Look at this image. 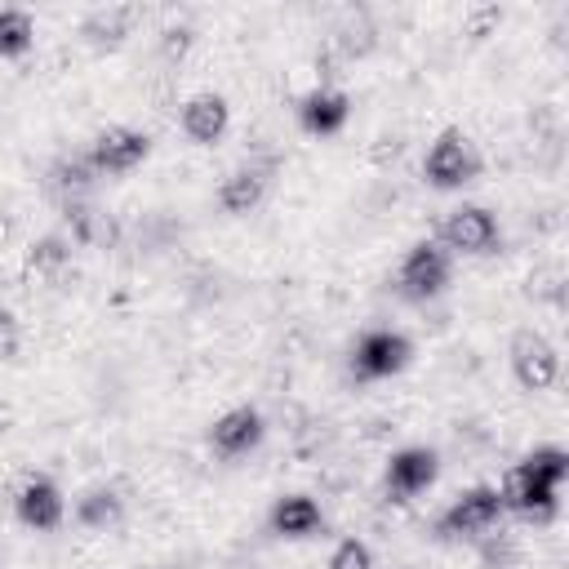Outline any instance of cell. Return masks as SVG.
I'll return each mask as SVG.
<instances>
[{
	"label": "cell",
	"mask_w": 569,
	"mask_h": 569,
	"mask_svg": "<svg viewBox=\"0 0 569 569\" xmlns=\"http://www.w3.org/2000/svg\"><path fill=\"white\" fill-rule=\"evenodd\" d=\"M0 422H4V409H0Z\"/></svg>",
	"instance_id": "obj_25"
},
{
	"label": "cell",
	"mask_w": 569,
	"mask_h": 569,
	"mask_svg": "<svg viewBox=\"0 0 569 569\" xmlns=\"http://www.w3.org/2000/svg\"><path fill=\"white\" fill-rule=\"evenodd\" d=\"M267 182H271V164H253V160H249V164H240V169H231V173L222 178L218 204H222L227 213H249V209L262 204Z\"/></svg>",
	"instance_id": "obj_14"
},
{
	"label": "cell",
	"mask_w": 569,
	"mask_h": 569,
	"mask_svg": "<svg viewBox=\"0 0 569 569\" xmlns=\"http://www.w3.org/2000/svg\"><path fill=\"white\" fill-rule=\"evenodd\" d=\"M262 413L253 409V405H236V409H227L222 418H213V427H209V449L218 453V458H244L249 449H258L262 445Z\"/></svg>",
	"instance_id": "obj_9"
},
{
	"label": "cell",
	"mask_w": 569,
	"mask_h": 569,
	"mask_svg": "<svg viewBox=\"0 0 569 569\" xmlns=\"http://www.w3.org/2000/svg\"><path fill=\"white\" fill-rule=\"evenodd\" d=\"M160 49H164L169 58H182V53L191 49V27H164V40H160Z\"/></svg>",
	"instance_id": "obj_23"
},
{
	"label": "cell",
	"mask_w": 569,
	"mask_h": 569,
	"mask_svg": "<svg viewBox=\"0 0 569 569\" xmlns=\"http://www.w3.org/2000/svg\"><path fill=\"white\" fill-rule=\"evenodd\" d=\"M498 520H502L498 485H471L467 493H458V498L445 507V516L436 520V533H440V538H449V542L485 538Z\"/></svg>",
	"instance_id": "obj_2"
},
{
	"label": "cell",
	"mask_w": 569,
	"mask_h": 569,
	"mask_svg": "<svg viewBox=\"0 0 569 569\" xmlns=\"http://www.w3.org/2000/svg\"><path fill=\"white\" fill-rule=\"evenodd\" d=\"M520 467H525L533 480H542V485L560 489V485H565V476H569V453H565L560 445H538V449H529V453L520 458Z\"/></svg>",
	"instance_id": "obj_18"
},
{
	"label": "cell",
	"mask_w": 569,
	"mask_h": 569,
	"mask_svg": "<svg viewBox=\"0 0 569 569\" xmlns=\"http://www.w3.org/2000/svg\"><path fill=\"white\" fill-rule=\"evenodd\" d=\"M476 173H480V151H476V142H471L462 129H445V133L427 147L422 178H427L436 191L467 187V182H476Z\"/></svg>",
	"instance_id": "obj_1"
},
{
	"label": "cell",
	"mask_w": 569,
	"mask_h": 569,
	"mask_svg": "<svg viewBox=\"0 0 569 569\" xmlns=\"http://www.w3.org/2000/svg\"><path fill=\"white\" fill-rule=\"evenodd\" d=\"M453 276V262H449V249H440L436 240H418L405 258H400V271H396V293L409 298V302H427L436 293H445Z\"/></svg>",
	"instance_id": "obj_3"
},
{
	"label": "cell",
	"mask_w": 569,
	"mask_h": 569,
	"mask_svg": "<svg viewBox=\"0 0 569 569\" xmlns=\"http://www.w3.org/2000/svg\"><path fill=\"white\" fill-rule=\"evenodd\" d=\"M178 120H182V133H187L191 142L209 147V142H218V138L227 133L231 107H227L222 93H196V98L182 102V116H178Z\"/></svg>",
	"instance_id": "obj_13"
},
{
	"label": "cell",
	"mask_w": 569,
	"mask_h": 569,
	"mask_svg": "<svg viewBox=\"0 0 569 569\" xmlns=\"http://www.w3.org/2000/svg\"><path fill=\"white\" fill-rule=\"evenodd\" d=\"M436 244L440 249H453V253L480 258V253H493L502 244V227H498V218L485 204H458L440 222V240Z\"/></svg>",
	"instance_id": "obj_5"
},
{
	"label": "cell",
	"mask_w": 569,
	"mask_h": 569,
	"mask_svg": "<svg viewBox=\"0 0 569 569\" xmlns=\"http://www.w3.org/2000/svg\"><path fill=\"white\" fill-rule=\"evenodd\" d=\"M320 525H325V511L307 493H284L271 507V533H280V538H311Z\"/></svg>",
	"instance_id": "obj_15"
},
{
	"label": "cell",
	"mask_w": 569,
	"mask_h": 569,
	"mask_svg": "<svg viewBox=\"0 0 569 569\" xmlns=\"http://www.w3.org/2000/svg\"><path fill=\"white\" fill-rule=\"evenodd\" d=\"M13 511H18V520H22L27 529H40V533H49V529H58V525H62V516H67V502H62V489H58L49 476H31V480L18 489V498H13Z\"/></svg>",
	"instance_id": "obj_11"
},
{
	"label": "cell",
	"mask_w": 569,
	"mask_h": 569,
	"mask_svg": "<svg viewBox=\"0 0 569 569\" xmlns=\"http://www.w3.org/2000/svg\"><path fill=\"white\" fill-rule=\"evenodd\" d=\"M93 182H98V173H93L84 151L80 156H58L49 164V187H53V196H62V204H76L80 196H89Z\"/></svg>",
	"instance_id": "obj_16"
},
{
	"label": "cell",
	"mask_w": 569,
	"mask_h": 569,
	"mask_svg": "<svg viewBox=\"0 0 569 569\" xmlns=\"http://www.w3.org/2000/svg\"><path fill=\"white\" fill-rule=\"evenodd\" d=\"M347 116H351V98H347L342 89H329V84L311 89V93L298 102V124H302L307 133H316V138H333V133L347 124Z\"/></svg>",
	"instance_id": "obj_12"
},
{
	"label": "cell",
	"mask_w": 569,
	"mask_h": 569,
	"mask_svg": "<svg viewBox=\"0 0 569 569\" xmlns=\"http://www.w3.org/2000/svg\"><path fill=\"white\" fill-rule=\"evenodd\" d=\"M498 18H502V13H498L493 4H485V9H476V13H471V36L480 40V36H485V31H489V27L498 22Z\"/></svg>",
	"instance_id": "obj_24"
},
{
	"label": "cell",
	"mask_w": 569,
	"mask_h": 569,
	"mask_svg": "<svg viewBox=\"0 0 569 569\" xmlns=\"http://www.w3.org/2000/svg\"><path fill=\"white\" fill-rule=\"evenodd\" d=\"M436 476H440V458H436V449H427V445H409V449H396V453L387 458L382 489H387V498L405 502V498H418L422 489H431Z\"/></svg>",
	"instance_id": "obj_8"
},
{
	"label": "cell",
	"mask_w": 569,
	"mask_h": 569,
	"mask_svg": "<svg viewBox=\"0 0 569 569\" xmlns=\"http://www.w3.org/2000/svg\"><path fill=\"white\" fill-rule=\"evenodd\" d=\"M409 356H413V347H409L405 333H396V329H369V333L356 338L351 373H356L360 382H378V378L400 373V369L409 365Z\"/></svg>",
	"instance_id": "obj_7"
},
{
	"label": "cell",
	"mask_w": 569,
	"mask_h": 569,
	"mask_svg": "<svg viewBox=\"0 0 569 569\" xmlns=\"http://www.w3.org/2000/svg\"><path fill=\"white\" fill-rule=\"evenodd\" d=\"M120 511H124V502H120L116 489H93V493H84V498L76 502V520H80L84 529H107V525L120 520Z\"/></svg>",
	"instance_id": "obj_19"
},
{
	"label": "cell",
	"mask_w": 569,
	"mask_h": 569,
	"mask_svg": "<svg viewBox=\"0 0 569 569\" xmlns=\"http://www.w3.org/2000/svg\"><path fill=\"white\" fill-rule=\"evenodd\" d=\"M507 360H511V373L525 391H547L560 378V351L538 329H516L511 347H507Z\"/></svg>",
	"instance_id": "obj_6"
},
{
	"label": "cell",
	"mask_w": 569,
	"mask_h": 569,
	"mask_svg": "<svg viewBox=\"0 0 569 569\" xmlns=\"http://www.w3.org/2000/svg\"><path fill=\"white\" fill-rule=\"evenodd\" d=\"M67 258H71V244H67L62 236H40V240L27 249V271H36V276H53Z\"/></svg>",
	"instance_id": "obj_21"
},
{
	"label": "cell",
	"mask_w": 569,
	"mask_h": 569,
	"mask_svg": "<svg viewBox=\"0 0 569 569\" xmlns=\"http://www.w3.org/2000/svg\"><path fill=\"white\" fill-rule=\"evenodd\" d=\"M556 493H560V489H551V485L533 480L520 462H516V467L502 476V485H498L502 511H516V516H525V520H533V525H542V520H551V516H556Z\"/></svg>",
	"instance_id": "obj_10"
},
{
	"label": "cell",
	"mask_w": 569,
	"mask_h": 569,
	"mask_svg": "<svg viewBox=\"0 0 569 569\" xmlns=\"http://www.w3.org/2000/svg\"><path fill=\"white\" fill-rule=\"evenodd\" d=\"M329 569H373V551L360 538H342L329 551Z\"/></svg>",
	"instance_id": "obj_22"
},
{
	"label": "cell",
	"mask_w": 569,
	"mask_h": 569,
	"mask_svg": "<svg viewBox=\"0 0 569 569\" xmlns=\"http://www.w3.org/2000/svg\"><path fill=\"white\" fill-rule=\"evenodd\" d=\"M147 151H151V138L142 129H133V124H107V129L93 133V142H89L84 156H89V164H93L98 178H120V173L138 169L147 160Z\"/></svg>",
	"instance_id": "obj_4"
},
{
	"label": "cell",
	"mask_w": 569,
	"mask_h": 569,
	"mask_svg": "<svg viewBox=\"0 0 569 569\" xmlns=\"http://www.w3.org/2000/svg\"><path fill=\"white\" fill-rule=\"evenodd\" d=\"M36 40V22L27 9H0V58H22Z\"/></svg>",
	"instance_id": "obj_20"
},
{
	"label": "cell",
	"mask_w": 569,
	"mask_h": 569,
	"mask_svg": "<svg viewBox=\"0 0 569 569\" xmlns=\"http://www.w3.org/2000/svg\"><path fill=\"white\" fill-rule=\"evenodd\" d=\"M138 22V9L133 4H107V9H93L84 18V36L93 44H120Z\"/></svg>",
	"instance_id": "obj_17"
}]
</instances>
